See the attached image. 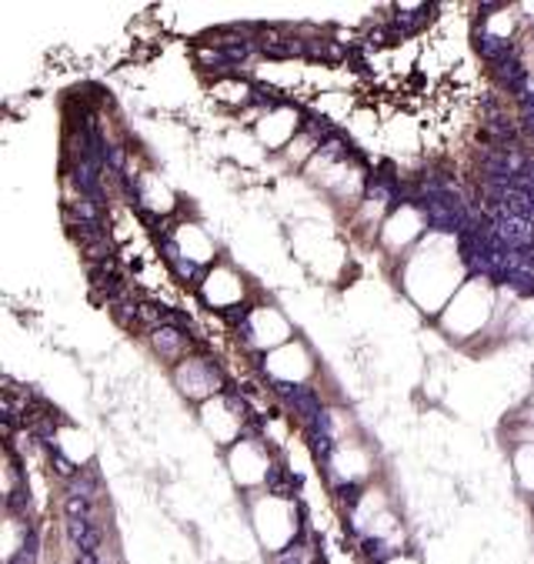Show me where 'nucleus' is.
Wrapping results in <instances>:
<instances>
[{
	"label": "nucleus",
	"instance_id": "f257e3e1",
	"mask_svg": "<svg viewBox=\"0 0 534 564\" xmlns=\"http://www.w3.org/2000/svg\"><path fill=\"white\" fill-rule=\"evenodd\" d=\"M177 384H181V391L187 394V398H207V394H214L221 388V371L214 368V365H207V361H184L181 368H177Z\"/></svg>",
	"mask_w": 534,
	"mask_h": 564
},
{
	"label": "nucleus",
	"instance_id": "f03ea898",
	"mask_svg": "<svg viewBox=\"0 0 534 564\" xmlns=\"http://www.w3.org/2000/svg\"><path fill=\"white\" fill-rule=\"evenodd\" d=\"M154 348H157L164 358H174V355L184 351V334H181L177 327L164 324L161 330H154Z\"/></svg>",
	"mask_w": 534,
	"mask_h": 564
}]
</instances>
